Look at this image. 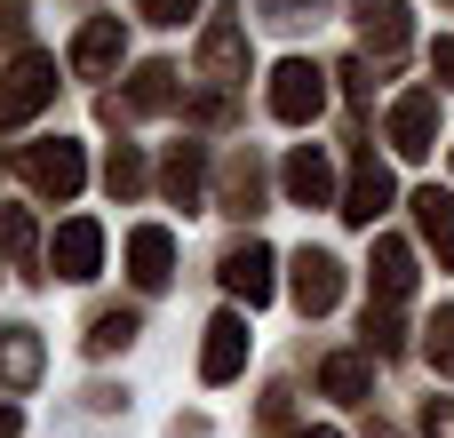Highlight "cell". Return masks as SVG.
Listing matches in <instances>:
<instances>
[{
	"label": "cell",
	"instance_id": "7a4b0ae2",
	"mask_svg": "<svg viewBox=\"0 0 454 438\" xmlns=\"http://www.w3.org/2000/svg\"><path fill=\"white\" fill-rule=\"evenodd\" d=\"M271 112H279L287 128L319 120V112H327V72H319V64H303V56H287V64L271 72Z\"/></svg>",
	"mask_w": 454,
	"mask_h": 438
},
{
	"label": "cell",
	"instance_id": "d4e9b609",
	"mask_svg": "<svg viewBox=\"0 0 454 438\" xmlns=\"http://www.w3.org/2000/svg\"><path fill=\"white\" fill-rule=\"evenodd\" d=\"M136 8H144V16H152V24H184V16H192V8H200V0H136Z\"/></svg>",
	"mask_w": 454,
	"mask_h": 438
},
{
	"label": "cell",
	"instance_id": "ba28073f",
	"mask_svg": "<svg viewBox=\"0 0 454 438\" xmlns=\"http://www.w3.org/2000/svg\"><path fill=\"white\" fill-rule=\"evenodd\" d=\"M247 367V319L239 311H223V319H207V343H200V375L207 383H231Z\"/></svg>",
	"mask_w": 454,
	"mask_h": 438
},
{
	"label": "cell",
	"instance_id": "3957f363",
	"mask_svg": "<svg viewBox=\"0 0 454 438\" xmlns=\"http://www.w3.org/2000/svg\"><path fill=\"white\" fill-rule=\"evenodd\" d=\"M24 184H32L40 199H72V192L88 184V160H80V144H64V136L32 144V152H24Z\"/></svg>",
	"mask_w": 454,
	"mask_h": 438
},
{
	"label": "cell",
	"instance_id": "ffe728a7",
	"mask_svg": "<svg viewBox=\"0 0 454 438\" xmlns=\"http://www.w3.org/2000/svg\"><path fill=\"white\" fill-rule=\"evenodd\" d=\"M168 199H184V207H200V144H184V152L168 160Z\"/></svg>",
	"mask_w": 454,
	"mask_h": 438
},
{
	"label": "cell",
	"instance_id": "4fadbf2b",
	"mask_svg": "<svg viewBox=\"0 0 454 438\" xmlns=\"http://www.w3.org/2000/svg\"><path fill=\"white\" fill-rule=\"evenodd\" d=\"M327 192H335V168H327V152L303 144V152L287 160V199H295V207H327Z\"/></svg>",
	"mask_w": 454,
	"mask_h": 438
},
{
	"label": "cell",
	"instance_id": "f1b7e54d",
	"mask_svg": "<svg viewBox=\"0 0 454 438\" xmlns=\"http://www.w3.org/2000/svg\"><path fill=\"white\" fill-rule=\"evenodd\" d=\"M303 438H335V431H303Z\"/></svg>",
	"mask_w": 454,
	"mask_h": 438
},
{
	"label": "cell",
	"instance_id": "7402d4cb",
	"mask_svg": "<svg viewBox=\"0 0 454 438\" xmlns=\"http://www.w3.org/2000/svg\"><path fill=\"white\" fill-rule=\"evenodd\" d=\"M367 343H375L383 359H391V351H407V335H399V311H391V303H383V311H367Z\"/></svg>",
	"mask_w": 454,
	"mask_h": 438
},
{
	"label": "cell",
	"instance_id": "2e32d148",
	"mask_svg": "<svg viewBox=\"0 0 454 438\" xmlns=\"http://www.w3.org/2000/svg\"><path fill=\"white\" fill-rule=\"evenodd\" d=\"M415 223H423V239L439 247V263L454 271V199L447 192H415Z\"/></svg>",
	"mask_w": 454,
	"mask_h": 438
},
{
	"label": "cell",
	"instance_id": "277c9868",
	"mask_svg": "<svg viewBox=\"0 0 454 438\" xmlns=\"http://www.w3.org/2000/svg\"><path fill=\"white\" fill-rule=\"evenodd\" d=\"M200 72H207L215 88L247 80V32H239V16H231V8H223V16L207 24V40H200Z\"/></svg>",
	"mask_w": 454,
	"mask_h": 438
},
{
	"label": "cell",
	"instance_id": "6da1fadb",
	"mask_svg": "<svg viewBox=\"0 0 454 438\" xmlns=\"http://www.w3.org/2000/svg\"><path fill=\"white\" fill-rule=\"evenodd\" d=\"M48 96H56V56L24 48V56L8 64V80H0V128H24V120H32Z\"/></svg>",
	"mask_w": 454,
	"mask_h": 438
},
{
	"label": "cell",
	"instance_id": "7c38bea8",
	"mask_svg": "<svg viewBox=\"0 0 454 438\" xmlns=\"http://www.w3.org/2000/svg\"><path fill=\"white\" fill-rule=\"evenodd\" d=\"M128 271H136V287H168V279H176V239H168L160 223H144V231L128 239Z\"/></svg>",
	"mask_w": 454,
	"mask_h": 438
},
{
	"label": "cell",
	"instance_id": "5b68a950",
	"mask_svg": "<svg viewBox=\"0 0 454 438\" xmlns=\"http://www.w3.org/2000/svg\"><path fill=\"white\" fill-rule=\"evenodd\" d=\"M391 144H399L407 160H423V152L439 144V96H431V88H415V96L391 104Z\"/></svg>",
	"mask_w": 454,
	"mask_h": 438
},
{
	"label": "cell",
	"instance_id": "603a6c76",
	"mask_svg": "<svg viewBox=\"0 0 454 438\" xmlns=\"http://www.w3.org/2000/svg\"><path fill=\"white\" fill-rule=\"evenodd\" d=\"M431 367H439V375H454V303L431 319Z\"/></svg>",
	"mask_w": 454,
	"mask_h": 438
},
{
	"label": "cell",
	"instance_id": "9a60e30c",
	"mask_svg": "<svg viewBox=\"0 0 454 438\" xmlns=\"http://www.w3.org/2000/svg\"><path fill=\"white\" fill-rule=\"evenodd\" d=\"M383 207H391V168L367 160V168L351 176V192H343V215H351V223H375Z\"/></svg>",
	"mask_w": 454,
	"mask_h": 438
},
{
	"label": "cell",
	"instance_id": "e0dca14e",
	"mask_svg": "<svg viewBox=\"0 0 454 438\" xmlns=\"http://www.w3.org/2000/svg\"><path fill=\"white\" fill-rule=\"evenodd\" d=\"M367 48H375L383 64L407 48V8H399V0H367Z\"/></svg>",
	"mask_w": 454,
	"mask_h": 438
},
{
	"label": "cell",
	"instance_id": "44dd1931",
	"mask_svg": "<svg viewBox=\"0 0 454 438\" xmlns=\"http://www.w3.org/2000/svg\"><path fill=\"white\" fill-rule=\"evenodd\" d=\"M128 335H136V311H96V327H88V351L104 359V351H120Z\"/></svg>",
	"mask_w": 454,
	"mask_h": 438
},
{
	"label": "cell",
	"instance_id": "52a82bcc",
	"mask_svg": "<svg viewBox=\"0 0 454 438\" xmlns=\"http://www.w3.org/2000/svg\"><path fill=\"white\" fill-rule=\"evenodd\" d=\"M295 303H303L311 319L343 303V263H335L327 247H303V255H295Z\"/></svg>",
	"mask_w": 454,
	"mask_h": 438
},
{
	"label": "cell",
	"instance_id": "8992f818",
	"mask_svg": "<svg viewBox=\"0 0 454 438\" xmlns=\"http://www.w3.org/2000/svg\"><path fill=\"white\" fill-rule=\"evenodd\" d=\"M96 263H104V231H96L88 215L48 239V271H56V279H96Z\"/></svg>",
	"mask_w": 454,
	"mask_h": 438
},
{
	"label": "cell",
	"instance_id": "cb8c5ba5",
	"mask_svg": "<svg viewBox=\"0 0 454 438\" xmlns=\"http://www.w3.org/2000/svg\"><path fill=\"white\" fill-rule=\"evenodd\" d=\"M144 184V160L136 152H112V192H136Z\"/></svg>",
	"mask_w": 454,
	"mask_h": 438
},
{
	"label": "cell",
	"instance_id": "5bb4252c",
	"mask_svg": "<svg viewBox=\"0 0 454 438\" xmlns=\"http://www.w3.org/2000/svg\"><path fill=\"white\" fill-rule=\"evenodd\" d=\"M0 383H8V391H32V383H40V335H32V327H8V335H0Z\"/></svg>",
	"mask_w": 454,
	"mask_h": 438
},
{
	"label": "cell",
	"instance_id": "8fae6325",
	"mask_svg": "<svg viewBox=\"0 0 454 438\" xmlns=\"http://www.w3.org/2000/svg\"><path fill=\"white\" fill-rule=\"evenodd\" d=\"M120 48H128V40H120V16H96V24L72 40V72H80V80H104V72L120 64Z\"/></svg>",
	"mask_w": 454,
	"mask_h": 438
},
{
	"label": "cell",
	"instance_id": "30bf717a",
	"mask_svg": "<svg viewBox=\"0 0 454 438\" xmlns=\"http://www.w3.org/2000/svg\"><path fill=\"white\" fill-rule=\"evenodd\" d=\"M223 287H231L247 311H255V303H271V247H255V239H247V247H231V255H223Z\"/></svg>",
	"mask_w": 454,
	"mask_h": 438
},
{
	"label": "cell",
	"instance_id": "ac0fdd59",
	"mask_svg": "<svg viewBox=\"0 0 454 438\" xmlns=\"http://www.w3.org/2000/svg\"><path fill=\"white\" fill-rule=\"evenodd\" d=\"M319 383H327V399H343V407H359V399L375 391L367 359H327V367H319Z\"/></svg>",
	"mask_w": 454,
	"mask_h": 438
},
{
	"label": "cell",
	"instance_id": "9c48e42d",
	"mask_svg": "<svg viewBox=\"0 0 454 438\" xmlns=\"http://www.w3.org/2000/svg\"><path fill=\"white\" fill-rule=\"evenodd\" d=\"M367 279H375V303H407L415 295V247L407 239H375V263H367Z\"/></svg>",
	"mask_w": 454,
	"mask_h": 438
},
{
	"label": "cell",
	"instance_id": "4316f807",
	"mask_svg": "<svg viewBox=\"0 0 454 438\" xmlns=\"http://www.w3.org/2000/svg\"><path fill=\"white\" fill-rule=\"evenodd\" d=\"M431 72H447V88H454V40H431Z\"/></svg>",
	"mask_w": 454,
	"mask_h": 438
},
{
	"label": "cell",
	"instance_id": "484cf974",
	"mask_svg": "<svg viewBox=\"0 0 454 438\" xmlns=\"http://www.w3.org/2000/svg\"><path fill=\"white\" fill-rule=\"evenodd\" d=\"M423 438H454V399H431V415H423Z\"/></svg>",
	"mask_w": 454,
	"mask_h": 438
},
{
	"label": "cell",
	"instance_id": "83f0119b",
	"mask_svg": "<svg viewBox=\"0 0 454 438\" xmlns=\"http://www.w3.org/2000/svg\"><path fill=\"white\" fill-rule=\"evenodd\" d=\"M0 438H16V407H0Z\"/></svg>",
	"mask_w": 454,
	"mask_h": 438
},
{
	"label": "cell",
	"instance_id": "d6986e66",
	"mask_svg": "<svg viewBox=\"0 0 454 438\" xmlns=\"http://www.w3.org/2000/svg\"><path fill=\"white\" fill-rule=\"evenodd\" d=\"M128 104H136V112H160V104H176V64H144Z\"/></svg>",
	"mask_w": 454,
	"mask_h": 438
}]
</instances>
